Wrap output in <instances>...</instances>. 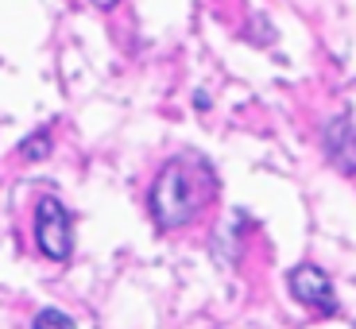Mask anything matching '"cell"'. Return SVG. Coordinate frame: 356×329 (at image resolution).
<instances>
[{
    "label": "cell",
    "instance_id": "1",
    "mask_svg": "<svg viewBox=\"0 0 356 329\" xmlns=\"http://www.w3.org/2000/svg\"><path fill=\"white\" fill-rule=\"evenodd\" d=\"M209 198H213V175H209V167L202 159L178 155V159H170L159 170L147 205H152L155 225L163 232H175V229H186L202 214V205Z\"/></svg>",
    "mask_w": 356,
    "mask_h": 329
},
{
    "label": "cell",
    "instance_id": "2",
    "mask_svg": "<svg viewBox=\"0 0 356 329\" xmlns=\"http://www.w3.org/2000/svg\"><path fill=\"white\" fill-rule=\"evenodd\" d=\"M35 244L47 259H70L74 252V221L58 198H39L35 205Z\"/></svg>",
    "mask_w": 356,
    "mask_h": 329
},
{
    "label": "cell",
    "instance_id": "3",
    "mask_svg": "<svg viewBox=\"0 0 356 329\" xmlns=\"http://www.w3.org/2000/svg\"><path fill=\"white\" fill-rule=\"evenodd\" d=\"M286 287H291L294 303H302L306 310L314 314H337V291H333L330 275L314 264H302L294 267L291 275H286Z\"/></svg>",
    "mask_w": 356,
    "mask_h": 329
},
{
    "label": "cell",
    "instance_id": "4",
    "mask_svg": "<svg viewBox=\"0 0 356 329\" xmlns=\"http://www.w3.org/2000/svg\"><path fill=\"white\" fill-rule=\"evenodd\" d=\"M325 155H330L345 175L356 170V125L348 116H337V120L325 128Z\"/></svg>",
    "mask_w": 356,
    "mask_h": 329
},
{
    "label": "cell",
    "instance_id": "5",
    "mask_svg": "<svg viewBox=\"0 0 356 329\" xmlns=\"http://www.w3.org/2000/svg\"><path fill=\"white\" fill-rule=\"evenodd\" d=\"M31 329H78V326H74L70 314H63V310H54V306H47V310H39V314H35Z\"/></svg>",
    "mask_w": 356,
    "mask_h": 329
},
{
    "label": "cell",
    "instance_id": "6",
    "mask_svg": "<svg viewBox=\"0 0 356 329\" xmlns=\"http://www.w3.org/2000/svg\"><path fill=\"white\" fill-rule=\"evenodd\" d=\"M19 155H24L27 163H35V159H43V155H51V136H47V132L27 136L24 147H19Z\"/></svg>",
    "mask_w": 356,
    "mask_h": 329
},
{
    "label": "cell",
    "instance_id": "7",
    "mask_svg": "<svg viewBox=\"0 0 356 329\" xmlns=\"http://www.w3.org/2000/svg\"><path fill=\"white\" fill-rule=\"evenodd\" d=\"M93 4H97V8H113L116 0H93Z\"/></svg>",
    "mask_w": 356,
    "mask_h": 329
}]
</instances>
